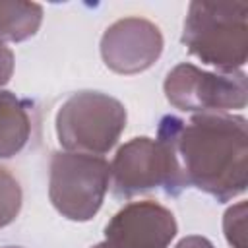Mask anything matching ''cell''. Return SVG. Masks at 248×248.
I'll return each instance as SVG.
<instances>
[{
	"label": "cell",
	"instance_id": "cell-15",
	"mask_svg": "<svg viewBox=\"0 0 248 248\" xmlns=\"http://www.w3.org/2000/svg\"><path fill=\"white\" fill-rule=\"evenodd\" d=\"M93 248H112V246H108V244H107V242L103 240V242H99V244H95Z\"/></svg>",
	"mask_w": 248,
	"mask_h": 248
},
{
	"label": "cell",
	"instance_id": "cell-7",
	"mask_svg": "<svg viewBox=\"0 0 248 248\" xmlns=\"http://www.w3.org/2000/svg\"><path fill=\"white\" fill-rule=\"evenodd\" d=\"M163 35L159 27L143 17L114 21L101 39L105 64L118 74H138L153 66L161 56Z\"/></svg>",
	"mask_w": 248,
	"mask_h": 248
},
{
	"label": "cell",
	"instance_id": "cell-8",
	"mask_svg": "<svg viewBox=\"0 0 248 248\" xmlns=\"http://www.w3.org/2000/svg\"><path fill=\"white\" fill-rule=\"evenodd\" d=\"M174 234V215L155 202H132L105 227V242L112 248H167Z\"/></svg>",
	"mask_w": 248,
	"mask_h": 248
},
{
	"label": "cell",
	"instance_id": "cell-13",
	"mask_svg": "<svg viewBox=\"0 0 248 248\" xmlns=\"http://www.w3.org/2000/svg\"><path fill=\"white\" fill-rule=\"evenodd\" d=\"M14 72V52L0 41V85H6Z\"/></svg>",
	"mask_w": 248,
	"mask_h": 248
},
{
	"label": "cell",
	"instance_id": "cell-5",
	"mask_svg": "<svg viewBox=\"0 0 248 248\" xmlns=\"http://www.w3.org/2000/svg\"><path fill=\"white\" fill-rule=\"evenodd\" d=\"M110 165L97 155L58 151L50 159L48 198L70 221H89L103 205Z\"/></svg>",
	"mask_w": 248,
	"mask_h": 248
},
{
	"label": "cell",
	"instance_id": "cell-6",
	"mask_svg": "<svg viewBox=\"0 0 248 248\" xmlns=\"http://www.w3.org/2000/svg\"><path fill=\"white\" fill-rule=\"evenodd\" d=\"M163 89L169 103L184 112H223L244 108L248 101V83L242 70L217 74L188 62L167 74Z\"/></svg>",
	"mask_w": 248,
	"mask_h": 248
},
{
	"label": "cell",
	"instance_id": "cell-1",
	"mask_svg": "<svg viewBox=\"0 0 248 248\" xmlns=\"http://www.w3.org/2000/svg\"><path fill=\"white\" fill-rule=\"evenodd\" d=\"M159 126L170 136L186 186L217 202H229L246 190L248 126L244 116L202 112L184 122L169 114Z\"/></svg>",
	"mask_w": 248,
	"mask_h": 248
},
{
	"label": "cell",
	"instance_id": "cell-12",
	"mask_svg": "<svg viewBox=\"0 0 248 248\" xmlns=\"http://www.w3.org/2000/svg\"><path fill=\"white\" fill-rule=\"evenodd\" d=\"M223 231H225L227 242L232 248L246 246V203L244 202L227 209L223 219Z\"/></svg>",
	"mask_w": 248,
	"mask_h": 248
},
{
	"label": "cell",
	"instance_id": "cell-3",
	"mask_svg": "<svg viewBox=\"0 0 248 248\" xmlns=\"http://www.w3.org/2000/svg\"><path fill=\"white\" fill-rule=\"evenodd\" d=\"M110 184L116 198H132L157 188L167 196H178L188 188L170 136L163 126L155 140L134 138L116 151L110 163Z\"/></svg>",
	"mask_w": 248,
	"mask_h": 248
},
{
	"label": "cell",
	"instance_id": "cell-14",
	"mask_svg": "<svg viewBox=\"0 0 248 248\" xmlns=\"http://www.w3.org/2000/svg\"><path fill=\"white\" fill-rule=\"evenodd\" d=\"M174 248H213V244L203 236L190 234V236H184Z\"/></svg>",
	"mask_w": 248,
	"mask_h": 248
},
{
	"label": "cell",
	"instance_id": "cell-16",
	"mask_svg": "<svg viewBox=\"0 0 248 248\" xmlns=\"http://www.w3.org/2000/svg\"><path fill=\"white\" fill-rule=\"evenodd\" d=\"M2 248H21V246H2Z\"/></svg>",
	"mask_w": 248,
	"mask_h": 248
},
{
	"label": "cell",
	"instance_id": "cell-11",
	"mask_svg": "<svg viewBox=\"0 0 248 248\" xmlns=\"http://www.w3.org/2000/svg\"><path fill=\"white\" fill-rule=\"evenodd\" d=\"M21 209V186L16 176L0 167V229L10 225Z\"/></svg>",
	"mask_w": 248,
	"mask_h": 248
},
{
	"label": "cell",
	"instance_id": "cell-2",
	"mask_svg": "<svg viewBox=\"0 0 248 248\" xmlns=\"http://www.w3.org/2000/svg\"><path fill=\"white\" fill-rule=\"evenodd\" d=\"M182 43L203 64L223 74L238 72L248 56V2H192Z\"/></svg>",
	"mask_w": 248,
	"mask_h": 248
},
{
	"label": "cell",
	"instance_id": "cell-10",
	"mask_svg": "<svg viewBox=\"0 0 248 248\" xmlns=\"http://www.w3.org/2000/svg\"><path fill=\"white\" fill-rule=\"evenodd\" d=\"M43 8L35 2L0 0V41H25L41 25Z\"/></svg>",
	"mask_w": 248,
	"mask_h": 248
},
{
	"label": "cell",
	"instance_id": "cell-9",
	"mask_svg": "<svg viewBox=\"0 0 248 248\" xmlns=\"http://www.w3.org/2000/svg\"><path fill=\"white\" fill-rule=\"evenodd\" d=\"M29 105L10 91L0 89V159L17 155L29 141Z\"/></svg>",
	"mask_w": 248,
	"mask_h": 248
},
{
	"label": "cell",
	"instance_id": "cell-4",
	"mask_svg": "<svg viewBox=\"0 0 248 248\" xmlns=\"http://www.w3.org/2000/svg\"><path fill=\"white\" fill-rule=\"evenodd\" d=\"M126 128L124 105L101 91H79L68 97L56 114V136L66 151L105 155Z\"/></svg>",
	"mask_w": 248,
	"mask_h": 248
}]
</instances>
